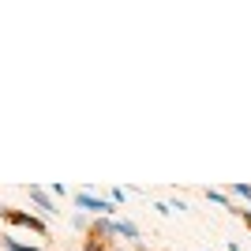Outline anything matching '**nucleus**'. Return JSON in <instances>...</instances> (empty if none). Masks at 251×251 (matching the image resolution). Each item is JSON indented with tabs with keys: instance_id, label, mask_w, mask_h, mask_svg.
<instances>
[{
	"instance_id": "nucleus-1",
	"label": "nucleus",
	"mask_w": 251,
	"mask_h": 251,
	"mask_svg": "<svg viewBox=\"0 0 251 251\" xmlns=\"http://www.w3.org/2000/svg\"><path fill=\"white\" fill-rule=\"evenodd\" d=\"M8 225H15V229H30L34 236H42V240H49V225H45L38 214H30V210H15V206H4V218Z\"/></svg>"
},
{
	"instance_id": "nucleus-2",
	"label": "nucleus",
	"mask_w": 251,
	"mask_h": 251,
	"mask_svg": "<svg viewBox=\"0 0 251 251\" xmlns=\"http://www.w3.org/2000/svg\"><path fill=\"white\" fill-rule=\"evenodd\" d=\"M75 206L90 210L94 218H109V214L116 210V202L113 199H98V195H90V191H75Z\"/></svg>"
},
{
	"instance_id": "nucleus-3",
	"label": "nucleus",
	"mask_w": 251,
	"mask_h": 251,
	"mask_svg": "<svg viewBox=\"0 0 251 251\" xmlns=\"http://www.w3.org/2000/svg\"><path fill=\"white\" fill-rule=\"evenodd\" d=\"M26 199H30L38 210H42V214H56V202H52V195H49L45 188H38V184H30V188H26Z\"/></svg>"
},
{
	"instance_id": "nucleus-4",
	"label": "nucleus",
	"mask_w": 251,
	"mask_h": 251,
	"mask_svg": "<svg viewBox=\"0 0 251 251\" xmlns=\"http://www.w3.org/2000/svg\"><path fill=\"white\" fill-rule=\"evenodd\" d=\"M86 232H90V236H101V240H116V221L113 218H90Z\"/></svg>"
},
{
	"instance_id": "nucleus-5",
	"label": "nucleus",
	"mask_w": 251,
	"mask_h": 251,
	"mask_svg": "<svg viewBox=\"0 0 251 251\" xmlns=\"http://www.w3.org/2000/svg\"><path fill=\"white\" fill-rule=\"evenodd\" d=\"M0 251H42L38 244H23V240H15L11 232H0Z\"/></svg>"
},
{
	"instance_id": "nucleus-6",
	"label": "nucleus",
	"mask_w": 251,
	"mask_h": 251,
	"mask_svg": "<svg viewBox=\"0 0 251 251\" xmlns=\"http://www.w3.org/2000/svg\"><path fill=\"white\" fill-rule=\"evenodd\" d=\"M116 236H124L127 244H139V225H135V221H127V218H120V221H116Z\"/></svg>"
},
{
	"instance_id": "nucleus-7",
	"label": "nucleus",
	"mask_w": 251,
	"mask_h": 251,
	"mask_svg": "<svg viewBox=\"0 0 251 251\" xmlns=\"http://www.w3.org/2000/svg\"><path fill=\"white\" fill-rule=\"evenodd\" d=\"M79 251H113V240H101V236L83 232V248H79Z\"/></svg>"
},
{
	"instance_id": "nucleus-8",
	"label": "nucleus",
	"mask_w": 251,
	"mask_h": 251,
	"mask_svg": "<svg viewBox=\"0 0 251 251\" xmlns=\"http://www.w3.org/2000/svg\"><path fill=\"white\" fill-rule=\"evenodd\" d=\"M206 199H210V202H221L225 210H232V199L225 195V191H218V188H206Z\"/></svg>"
},
{
	"instance_id": "nucleus-9",
	"label": "nucleus",
	"mask_w": 251,
	"mask_h": 251,
	"mask_svg": "<svg viewBox=\"0 0 251 251\" xmlns=\"http://www.w3.org/2000/svg\"><path fill=\"white\" fill-rule=\"evenodd\" d=\"M232 195H236V202H251V184H232Z\"/></svg>"
},
{
	"instance_id": "nucleus-10",
	"label": "nucleus",
	"mask_w": 251,
	"mask_h": 251,
	"mask_svg": "<svg viewBox=\"0 0 251 251\" xmlns=\"http://www.w3.org/2000/svg\"><path fill=\"white\" fill-rule=\"evenodd\" d=\"M86 225H90V221H86V214H75V218H72V229L86 232Z\"/></svg>"
},
{
	"instance_id": "nucleus-11",
	"label": "nucleus",
	"mask_w": 251,
	"mask_h": 251,
	"mask_svg": "<svg viewBox=\"0 0 251 251\" xmlns=\"http://www.w3.org/2000/svg\"><path fill=\"white\" fill-rule=\"evenodd\" d=\"M135 251H150V248H147V244H135Z\"/></svg>"
},
{
	"instance_id": "nucleus-12",
	"label": "nucleus",
	"mask_w": 251,
	"mask_h": 251,
	"mask_svg": "<svg viewBox=\"0 0 251 251\" xmlns=\"http://www.w3.org/2000/svg\"><path fill=\"white\" fill-rule=\"evenodd\" d=\"M120 251H124V248H120Z\"/></svg>"
}]
</instances>
